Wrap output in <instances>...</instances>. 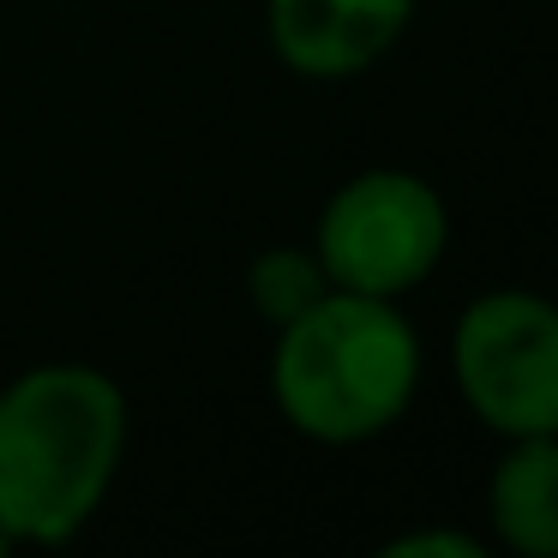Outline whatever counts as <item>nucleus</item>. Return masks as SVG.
<instances>
[{
    "label": "nucleus",
    "mask_w": 558,
    "mask_h": 558,
    "mask_svg": "<svg viewBox=\"0 0 558 558\" xmlns=\"http://www.w3.org/2000/svg\"><path fill=\"white\" fill-rule=\"evenodd\" d=\"M385 558H486V541L462 529H414V534H397V541L378 546Z\"/></svg>",
    "instance_id": "8"
},
{
    "label": "nucleus",
    "mask_w": 558,
    "mask_h": 558,
    "mask_svg": "<svg viewBox=\"0 0 558 558\" xmlns=\"http://www.w3.org/2000/svg\"><path fill=\"white\" fill-rule=\"evenodd\" d=\"M421 366V337L397 301L330 289L277 325L270 402L313 445H366L409 414Z\"/></svg>",
    "instance_id": "2"
},
{
    "label": "nucleus",
    "mask_w": 558,
    "mask_h": 558,
    "mask_svg": "<svg viewBox=\"0 0 558 558\" xmlns=\"http://www.w3.org/2000/svg\"><path fill=\"white\" fill-rule=\"evenodd\" d=\"M450 373L486 433H558V301L534 289L474 294L450 337Z\"/></svg>",
    "instance_id": "4"
},
{
    "label": "nucleus",
    "mask_w": 558,
    "mask_h": 558,
    "mask_svg": "<svg viewBox=\"0 0 558 558\" xmlns=\"http://www.w3.org/2000/svg\"><path fill=\"white\" fill-rule=\"evenodd\" d=\"M126 390L90 361H43L0 390V529L66 546L102 510L126 457Z\"/></svg>",
    "instance_id": "1"
},
{
    "label": "nucleus",
    "mask_w": 558,
    "mask_h": 558,
    "mask_svg": "<svg viewBox=\"0 0 558 558\" xmlns=\"http://www.w3.org/2000/svg\"><path fill=\"white\" fill-rule=\"evenodd\" d=\"M486 517L517 558H558V433L505 438L486 481Z\"/></svg>",
    "instance_id": "6"
},
{
    "label": "nucleus",
    "mask_w": 558,
    "mask_h": 558,
    "mask_svg": "<svg viewBox=\"0 0 558 558\" xmlns=\"http://www.w3.org/2000/svg\"><path fill=\"white\" fill-rule=\"evenodd\" d=\"M7 553H13V541H7V529H0V558H7Z\"/></svg>",
    "instance_id": "9"
},
{
    "label": "nucleus",
    "mask_w": 558,
    "mask_h": 558,
    "mask_svg": "<svg viewBox=\"0 0 558 558\" xmlns=\"http://www.w3.org/2000/svg\"><path fill=\"white\" fill-rule=\"evenodd\" d=\"M325 294H330V277H325L313 246H265V253L246 265V301H253V313L265 318L270 330L301 318L306 306L325 301Z\"/></svg>",
    "instance_id": "7"
},
{
    "label": "nucleus",
    "mask_w": 558,
    "mask_h": 558,
    "mask_svg": "<svg viewBox=\"0 0 558 558\" xmlns=\"http://www.w3.org/2000/svg\"><path fill=\"white\" fill-rule=\"evenodd\" d=\"M414 0H270V49L301 78H361L402 43Z\"/></svg>",
    "instance_id": "5"
},
{
    "label": "nucleus",
    "mask_w": 558,
    "mask_h": 558,
    "mask_svg": "<svg viewBox=\"0 0 558 558\" xmlns=\"http://www.w3.org/2000/svg\"><path fill=\"white\" fill-rule=\"evenodd\" d=\"M450 246V210L433 181L409 169H366L318 210L313 253L330 289L402 301L438 270Z\"/></svg>",
    "instance_id": "3"
}]
</instances>
